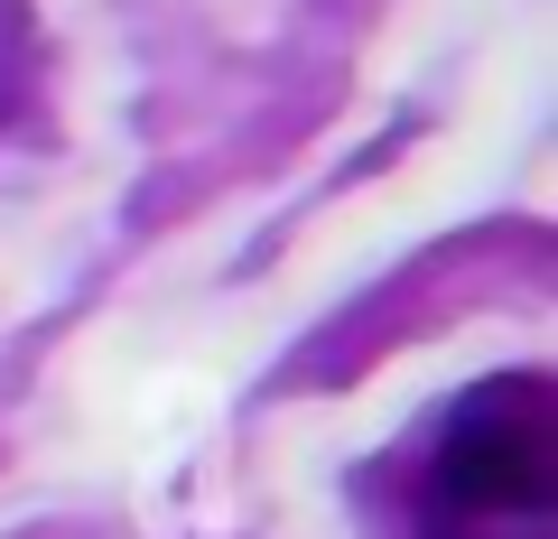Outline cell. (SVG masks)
<instances>
[{
  "mask_svg": "<svg viewBox=\"0 0 558 539\" xmlns=\"http://www.w3.org/2000/svg\"><path fill=\"white\" fill-rule=\"evenodd\" d=\"M418 539H558V400L539 381H494L447 419Z\"/></svg>",
  "mask_w": 558,
  "mask_h": 539,
  "instance_id": "6da1fadb",
  "label": "cell"
},
{
  "mask_svg": "<svg viewBox=\"0 0 558 539\" xmlns=\"http://www.w3.org/2000/svg\"><path fill=\"white\" fill-rule=\"evenodd\" d=\"M28 57H38L28 0H0V131H10V112H20V94H28Z\"/></svg>",
  "mask_w": 558,
  "mask_h": 539,
  "instance_id": "7a4b0ae2",
  "label": "cell"
}]
</instances>
